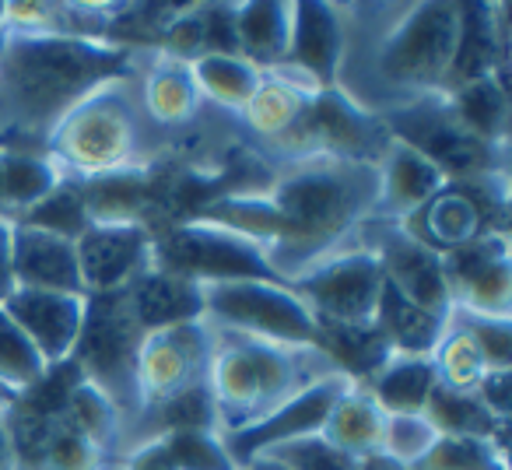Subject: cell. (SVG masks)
Masks as SVG:
<instances>
[{
    "label": "cell",
    "mask_w": 512,
    "mask_h": 470,
    "mask_svg": "<svg viewBox=\"0 0 512 470\" xmlns=\"http://www.w3.org/2000/svg\"><path fill=\"white\" fill-rule=\"evenodd\" d=\"M425 418L439 435H467V439H491L505 446V425L495 421L474 393H456L446 386H435L432 400L425 407Z\"/></svg>",
    "instance_id": "cell-33"
},
{
    "label": "cell",
    "mask_w": 512,
    "mask_h": 470,
    "mask_svg": "<svg viewBox=\"0 0 512 470\" xmlns=\"http://www.w3.org/2000/svg\"><path fill=\"white\" fill-rule=\"evenodd\" d=\"M348 386H351V379H344L341 372H327V376L302 386V390L295 393V397H288L281 407H274L267 418L253 421V425H246V428H235V432H221L232 463L242 470L246 463H253L256 456L271 453V449L285 446V442L320 435L323 421H327L337 397H341Z\"/></svg>",
    "instance_id": "cell-14"
},
{
    "label": "cell",
    "mask_w": 512,
    "mask_h": 470,
    "mask_svg": "<svg viewBox=\"0 0 512 470\" xmlns=\"http://www.w3.org/2000/svg\"><path fill=\"white\" fill-rule=\"evenodd\" d=\"M15 267H11V221L0 218V306L15 292Z\"/></svg>",
    "instance_id": "cell-48"
},
{
    "label": "cell",
    "mask_w": 512,
    "mask_h": 470,
    "mask_svg": "<svg viewBox=\"0 0 512 470\" xmlns=\"http://www.w3.org/2000/svg\"><path fill=\"white\" fill-rule=\"evenodd\" d=\"M144 330L130 313L127 288L109 295H85V327L71 362L88 383L102 386L113 404H137L134 362Z\"/></svg>",
    "instance_id": "cell-10"
},
{
    "label": "cell",
    "mask_w": 512,
    "mask_h": 470,
    "mask_svg": "<svg viewBox=\"0 0 512 470\" xmlns=\"http://www.w3.org/2000/svg\"><path fill=\"white\" fill-rule=\"evenodd\" d=\"M60 179L64 176H60L57 165H53L43 151L0 148V218L18 221L25 211H32Z\"/></svg>",
    "instance_id": "cell-30"
},
{
    "label": "cell",
    "mask_w": 512,
    "mask_h": 470,
    "mask_svg": "<svg viewBox=\"0 0 512 470\" xmlns=\"http://www.w3.org/2000/svg\"><path fill=\"white\" fill-rule=\"evenodd\" d=\"M43 155L74 183L137 169V106L130 81H109L78 102L46 137Z\"/></svg>",
    "instance_id": "cell-4"
},
{
    "label": "cell",
    "mask_w": 512,
    "mask_h": 470,
    "mask_svg": "<svg viewBox=\"0 0 512 470\" xmlns=\"http://www.w3.org/2000/svg\"><path fill=\"white\" fill-rule=\"evenodd\" d=\"M435 386H439V379H435L432 358L393 355L362 390L369 393L379 411L390 418V414H425Z\"/></svg>",
    "instance_id": "cell-26"
},
{
    "label": "cell",
    "mask_w": 512,
    "mask_h": 470,
    "mask_svg": "<svg viewBox=\"0 0 512 470\" xmlns=\"http://www.w3.org/2000/svg\"><path fill=\"white\" fill-rule=\"evenodd\" d=\"M414 470H509V463H505V446L491 439L439 435Z\"/></svg>",
    "instance_id": "cell-37"
},
{
    "label": "cell",
    "mask_w": 512,
    "mask_h": 470,
    "mask_svg": "<svg viewBox=\"0 0 512 470\" xmlns=\"http://www.w3.org/2000/svg\"><path fill=\"white\" fill-rule=\"evenodd\" d=\"M151 414L158 418L162 432H183V428H218V418H214V400L211 390H207V379L190 390L176 393V397L162 400L158 407H151Z\"/></svg>",
    "instance_id": "cell-41"
},
{
    "label": "cell",
    "mask_w": 512,
    "mask_h": 470,
    "mask_svg": "<svg viewBox=\"0 0 512 470\" xmlns=\"http://www.w3.org/2000/svg\"><path fill=\"white\" fill-rule=\"evenodd\" d=\"M390 141L393 137L383 116L358 106L341 88H327V92H316L309 99L299 127L281 144V151L295 162H302V158H344V162L379 165Z\"/></svg>",
    "instance_id": "cell-9"
},
{
    "label": "cell",
    "mask_w": 512,
    "mask_h": 470,
    "mask_svg": "<svg viewBox=\"0 0 512 470\" xmlns=\"http://www.w3.org/2000/svg\"><path fill=\"white\" fill-rule=\"evenodd\" d=\"M141 102H144V113L155 123H169V127L190 123L200 106V92H197V81H193L190 64L158 57L151 64V71L144 74Z\"/></svg>",
    "instance_id": "cell-31"
},
{
    "label": "cell",
    "mask_w": 512,
    "mask_h": 470,
    "mask_svg": "<svg viewBox=\"0 0 512 470\" xmlns=\"http://www.w3.org/2000/svg\"><path fill=\"white\" fill-rule=\"evenodd\" d=\"M372 253L379 257L386 285L397 288L404 299H411L414 306L428 309V313H435V316L453 313L439 250L411 239L404 228H393Z\"/></svg>",
    "instance_id": "cell-19"
},
{
    "label": "cell",
    "mask_w": 512,
    "mask_h": 470,
    "mask_svg": "<svg viewBox=\"0 0 512 470\" xmlns=\"http://www.w3.org/2000/svg\"><path fill=\"white\" fill-rule=\"evenodd\" d=\"M376 165L344 158H302L264 193H221L197 218L225 225L264 246L281 281L299 278L337 253L344 235L376 211Z\"/></svg>",
    "instance_id": "cell-1"
},
{
    "label": "cell",
    "mask_w": 512,
    "mask_h": 470,
    "mask_svg": "<svg viewBox=\"0 0 512 470\" xmlns=\"http://www.w3.org/2000/svg\"><path fill=\"white\" fill-rule=\"evenodd\" d=\"M428 358H432V369H435L439 386L456 390V393H474L477 383L484 379V372H488L477 344L470 341V334L453 320V316H449L446 334L439 337V344H435Z\"/></svg>",
    "instance_id": "cell-35"
},
{
    "label": "cell",
    "mask_w": 512,
    "mask_h": 470,
    "mask_svg": "<svg viewBox=\"0 0 512 470\" xmlns=\"http://www.w3.org/2000/svg\"><path fill=\"white\" fill-rule=\"evenodd\" d=\"M22 225H32V228H43V232H53V235H64L71 243H78L85 228L92 225L88 218V207H85V197H81V186L74 179H60L43 200H39L32 211H25Z\"/></svg>",
    "instance_id": "cell-36"
},
{
    "label": "cell",
    "mask_w": 512,
    "mask_h": 470,
    "mask_svg": "<svg viewBox=\"0 0 512 470\" xmlns=\"http://www.w3.org/2000/svg\"><path fill=\"white\" fill-rule=\"evenodd\" d=\"M383 267L372 250H337L288 281L320 323H372L383 295Z\"/></svg>",
    "instance_id": "cell-11"
},
{
    "label": "cell",
    "mask_w": 512,
    "mask_h": 470,
    "mask_svg": "<svg viewBox=\"0 0 512 470\" xmlns=\"http://www.w3.org/2000/svg\"><path fill=\"white\" fill-rule=\"evenodd\" d=\"M453 313L509 320L512 313V260L509 235L491 232L439 253Z\"/></svg>",
    "instance_id": "cell-13"
},
{
    "label": "cell",
    "mask_w": 512,
    "mask_h": 470,
    "mask_svg": "<svg viewBox=\"0 0 512 470\" xmlns=\"http://www.w3.org/2000/svg\"><path fill=\"white\" fill-rule=\"evenodd\" d=\"M4 313L22 330L25 341L36 348V355L46 362V369L71 362L81 327H85V295L15 288L8 295V302H4Z\"/></svg>",
    "instance_id": "cell-17"
},
{
    "label": "cell",
    "mask_w": 512,
    "mask_h": 470,
    "mask_svg": "<svg viewBox=\"0 0 512 470\" xmlns=\"http://www.w3.org/2000/svg\"><path fill=\"white\" fill-rule=\"evenodd\" d=\"M137 50L106 39L8 32L0 43V148L36 151L78 102L109 81H130ZM39 148V151H43Z\"/></svg>",
    "instance_id": "cell-2"
},
{
    "label": "cell",
    "mask_w": 512,
    "mask_h": 470,
    "mask_svg": "<svg viewBox=\"0 0 512 470\" xmlns=\"http://www.w3.org/2000/svg\"><path fill=\"white\" fill-rule=\"evenodd\" d=\"M190 71L197 81V92L211 99L214 106L232 109V113H242L264 81V71H256L242 57H200L190 64Z\"/></svg>",
    "instance_id": "cell-32"
},
{
    "label": "cell",
    "mask_w": 512,
    "mask_h": 470,
    "mask_svg": "<svg viewBox=\"0 0 512 470\" xmlns=\"http://www.w3.org/2000/svg\"><path fill=\"white\" fill-rule=\"evenodd\" d=\"M376 172V211L393 214V218H407V214H414L418 207H425L428 200L446 190V176L421 151H414L404 141H390V148L379 158Z\"/></svg>",
    "instance_id": "cell-21"
},
{
    "label": "cell",
    "mask_w": 512,
    "mask_h": 470,
    "mask_svg": "<svg viewBox=\"0 0 512 470\" xmlns=\"http://www.w3.org/2000/svg\"><path fill=\"white\" fill-rule=\"evenodd\" d=\"M214 334L221 337H214L211 362H207V390L214 400V418L225 432L267 418L302 386L320 379L306 369L313 358H323L320 351L278 348V344L249 341L225 330H214Z\"/></svg>",
    "instance_id": "cell-3"
},
{
    "label": "cell",
    "mask_w": 512,
    "mask_h": 470,
    "mask_svg": "<svg viewBox=\"0 0 512 470\" xmlns=\"http://www.w3.org/2000/svg\"><path fill=\"white\" fill-rule=\"evenodd\" d=\"M383 428H386V414L376 407V400L362 390V386L351 383L348 390L337 397L334 411L323 421V439L334 449L348 453L351 460H362L369 453L383 449Z\"/></svg>",
    "instance_id": "cell-28"
},
{
    "label": "cell",
    "mask_w": 512,
    "mask_h": 470,
    "mask_svg": "<svg viewBox=\"0 0 512 470\" xmlns=\"http://www.w3.org/2000/svg\"><path fill=\"white\" fill-rule=\"evenodd\" d=\"M316 92L295 85V81L281 78V74H264L260 88L253 92V99L242 109V120L256 137H264L271 144H285L292 137V130L299 127L302 113H306L309 99Z\"/></svg>",
    "instance_id": "cell-29"
},
{
    "label": "cell",
    "mask_w": 512,
    "mask_h": 470,
    "mask_svg": "<svg viewBox=\"0 0 512 470\" xmlns=\"http://www.w3.org/2000/svg\"><path fill=\"white\" fill-rule=\"evenodd\" d=\"M460 36V4L456 0H421L400 15V22L379 43V78L411 95H439L453 64Z\"/></svg>",
    "instance_id": "cell-7"
},
{
    "label": "cell",
    "mask_w": 512,
    "mask_h": 470,
    "mask_svg": "<svg viewBox=\"0 0 512 470\" xmlns=\"http://www.w3.org/2000/svg\"><path fill=\"white\" fill-rule=\"evenodd\" d=\"M242 470H285V467H281V463H274L271 456H256V460L246 463Z\"/></svg>",
    "instance_id": "cell-51"
},
{
    "label": "cell",
    "mask_w": 512,
    "mask_h": 470,
    "mask_svg": "<svg viewBox=\"0 0 512 470\" xmlns=\"http://www.w3.org/2000/svg\"><path fill=\"white\" fill-rule=\"evenodd\" d=\"M127 302L144 334L204 320V288L197 281L176 278V274L155 271V267L127 288Z\"/></svg>",
    "instance_id": "cell-22"
},
{
    "label": "cell",
    "mask_w": 512,
    "mask_h": 470,
    "mask_svg": "<svg viewBox=\"0 0 512 470\" xmlns=\"http://www.w3.org/2000/svg\"><path fill=\"white\" fill-rule=\"evenodd\" d=\"M151 235L148 225H88L74 243L85 295L123 292L151 271Z\"/></svg>",
    "instance_id": "cell-16"
},
{
    "label": "cell",
    "mask_w": 512,
    "mask_h": 470,
    "mask_svg": "<svg viewBox=\"0 0 512 470\" xmlns=\"http://www.w3.org/2000/svg\"><path fill=\"white\" fill-rule=\"evenodd\" d=\"M442 99L470 137H477L495 151L505 148V141H509V85L502 78L470 81Z\"/></svg>",
    "instance_id": "cell-27"
},
{
    "label": "cell",
    "mask_w": 512,
    "mask_h": 470,
    "mask_svg": "<svg viewBox=\"0 0 512 470\" xmlns=\"http://www.w3.org/2000/svg\"><path fill=\"white\" fill-rule=\"evenodd\" d=\"M474 397L484 404V411L495 421L509 425V407H512V369L502 372H484V379L477 383Z\"/></svg>",
    "instance_id": "cell-46"
},
{
    "label": "cell",
    "mask_w": 512,
    "mask_h": 470,
    "mask_svg": "<svg viewBox=\"0 0 512 470\" xmlns=\"http://www.w3.org/2000/svg\"><path fill=\"white\" fill-rule=\"evenodd\" d=\"M372 327L379 330L393 355H432V348L439 344V337L446 334L449 316H435L428 309L414 306L411 299L397 292L393 285L383 281V295H379L376 316Z\"/></svg>",
    "instance_id": "cell-25"
},
{
    "label": "cell",
    "mask_w": 512,
    "mask_h": 470,
    "mask_svg": "<svg viewBox=\"0 0 512 470\" xmlns=\"http://www.w3.org/2000/svg\"><path fill=\"white\" fill-rule=\"evenodd\" d=\"M505 67H509L505 8L502 4H460V36H456L453 64H449L439 95H449L481 78L509 81Z\"/></svg>",
    "instance_id": "cell-18"
},
{
    "label": "cell",
    "mask_w": 512,
    "mask_h": 470,
    "mask_svg": "<svg viewBox=\"0 0 512 470\" xmlns=\"http://www.w3.org/2000/svg\"><path fill=\"white\" fill-rule=\"evenodd\" d=\"M204 15V57H239L235 39V4H200Z\"/></svg>",
    "instance_id": "cell-45"
},
{
    "label": "cell",
    "mask_w": 512,
    "mask_h": 470,
    "mask_svg": "<svg viewBox=\"0 0 512 470\" xmlns=\"http://www.w3.org/2000/svg\"><path fill=\"white\" fill-rule=\"evenodd\" d=\"M463 330L470 334V341L477 344L488 372L512 369V323L509 320H488V316H467V313H449Z\"/></svg>",
    "instance_id": "cell-44"
},
{
    "label": "cell",
    "mask_w": 512,
    "mask_h": 470,
    "mask_svg": "<svg viewBox=\"0 0 512 470\" xmlns=\"http://www.w3.org/2000/svg\"><path fill=\"white\" fill-rule=\"evenodd\" d=\"M211 348H214V330L207 320L179 323V327L144 334L134 362L137 407L151 411L162 400L204 383Z\"/></svg>",
    "instance_id": "cell-12"
},
{
    "label": "cell",
    "mask_w": 512,
    "mask_h": 470,
    "mask_svg": "<svg viewBox=\"0 0 512 470\" xmlns=\"http://www.w3.org/2000/svg\"><path fill=\"white\" fill-rule=\"evenodd\" d=\"M435 439H439V432L425 414H390L383 428V453L414 470L435 446Z\"/></svg>",
    "instance_id": "cell-40"
},
{
    "label": "cell",
    "mask_w": 512,
    "mask_h": 470,
    "mask_svg": "<svg viewBox=\"0 0 512 470\" xmlns=\"http://www.w3.org/2000/svg\"><path fill=\"white\" fill-rule=\"evenodd\" d=\"M151 267L176 274V278L197 281V285L281 281L274 274V267L267 264L264 246L204 218L179 221V225L151 235Z\"/></svg>",
    "instance_id": "cell-5"
},
{
    "label": "cell",
    "mask_w": 512,
    "mask_h": 470,
    "mask_svg": "<svg viewBox=\"0 0 512 470\" xmlns=\"http://www.w3.org/2000/svg\"><path fill=\"white\" fill-rule=\"evenodd\" d=\"M155 46L162 57L179 60V64H193V60L204 57L207 46H204V15H200V4L172 11V18L158 32Z\"/></svg>",
    "instance_id": "cell-42"
},
{
    "label": "cell",
    "mask_w": 512,
    "mask_h": 470,
    "mask_svg": "<svg viewBox=\"0 0 512 470\" xmlns=\"http://www.w3.org/2000/svg\"><path fill=\"white\" fill-rule=\"evenodd\" d=\"M383 123L393 141L411 144L446 176V183H467V179L495 176L502 172V151L488 148L456 123L442 95H421V99L383 113Z\"/></svg>",
    "instance_id": "cell-8"
},
{
    "label": "cell",
    "mask_w": 512,
    "mask_h": 470,
    "mask_svg": "<svg viewBox=\"0 0 512 470\" xmlns=\"http://www.w3.org/2000/svg\"><path fill=\"white\" fill-rule=\"evenodd\" d=\"M158 439L176 470H239L218 428H183V432H165Z\"/></svg>",
    "instance_id": "cell-39"
},
{
    "label": "cell",
    "mask_w": 512,
    "mask_h": 470,
    "mask_svg": "<svg viewBox=\"0 0 512 470\" xmlns=\"http://www.w3.org/2000/svg\"><path fill=\"white\" fill-rule=\"evenodd\" d=\"M341 60V11L323 0H292V39H288L285 64L274 74L309 88V92H327V88H337Z\"/></svg>",
    "instance_id": "cell-15"
},
{
    "label": "cell",
    "mask_w": 512,
    "mask_h": 470,
    "mask_svg": "<svg viewBox=\"0 0 512 470\" xmlns=\"http://www.w3.org/2000/svg\"><path fill=\"white\" fill-rule=\"evenodd\" d=\"M358 470H411V467H407V463H400V460H393L390 453H383V449H379V453L362 456V460H358Z\"/></svg>",
    "instance_id": "cell-49"
},
{
    "label": "cell",
    "mask_w": 512,
    "mask_h": 470,
    "mask_svg": "<svg viewBox=\"0 0 512 470\" xmlns=\"http://www.w3.org/2000/svg\"><path fill=\"white\" fill-rule=\"evenodd\" d=\"M235 39L239 57L256 71L274 74L285 64L292 39V0H249L235 4Z\"/></svg>",
    "instance_id": "cell-23"
},
{
    "label": "cell",
    "mask_w": 512,
    "mask_h": 470,
    "mask_svg": "<svg viewBox=\"0 0 512 470\" xmlns=\"http://www.w3.org/2000/svg\"><path fill=\"white\" fill-rule=\"evenodd\" d=\"M316 351L334 365V372H341L344 379H351L355 386H365L386 362L393 358L390 344L379 337V330L372 323H320L316 320Z\"/></svg>",
    "instance_id": "cell-24"
},
{
    "label": "cell",
    "mask_w": 512,
    "mask_h": 470,
    "mask_svg": "<svg viewBox=\"0 0 512 470\" xmlns=\"http://www.w3.org/2000/svg\"><path fill=\"white\" fill-rule=\"evenodd\" d=\"M60 414H64L67 425L78 428V432L85 435L95 449H102V453L113 446L116 432H120V407L113 404V397H109L102 386L88 383L85 376L67 390Z\"/></svg>",
    "instance_id": "cell-34"
},
{
    "label": "cell",
    "mask_w": 512,
    "mask_h": 470,
    "mask_svg": "<svg viewBox=\"0 0 512 470\" xmlns=\"http://www.w3.org/2000/svg\"><path fill=\"white\" fill-rule=\"evenodd\" d=\"M43 376L46 362L36 355V348L25 341V334L11 323V316L0 306V386L15 393V397H22Z\"/></svg>",
    "instance_id": "cell-38"
},
{
    "label": "cell",
    "mask_w": 512,
    "mask_h": 470,
    "mask_svg": "<svg viewBox=\"0 0 512 470\" xmlns=\"http://www.w3.org/2000/svg\"><path fill=\"white\" fill-rule=\"evenodd\" d=\"M204 288V320L249 341L316 351V316L281 281H225Z\"/></svg>",
    "instance_id": "cell-6"
},
{
    "label": "cell",
    "mask_w": 512,
    "mask_h": 470,
    "mask_svg": "<svg viewBox=\"0 0 512 470\" xmlns=\"http://www.w3.org/2000/svg\"><path fill=\"white\" fill-rule=\"evenodd\" d=\"M0 470H18L15 442H11V432H8V421H4V414H0Z\"/></svg>",
    "instance_id": "cell-50"
},
{
    "label": "cell",
    "mask_w": 512,
    "mask_h": 470,
    "mask_svg": "<svg viewBox=\"0 0 512 470\" xmlns=\"http://www.w3.org/2000/svg\"><path fill=\"white\" fill-rule=\"evenodd\" d=\"M11 404H15V393H8L4 386H0V414H8Z\"/></svg>",
    "instance_id": "cell-52"
},
{
    "label": "cell",
    "mask_w": 512,
    "mask_h": 470,
    "mask_svg": "<svg viewBox=\"0 0 512 470\" xmlns=\"http://www.w3.org/2000/svg\"><path fill=\"white\" fill-rule=\"evenodd\" d=\"M264 456H271L285 470H358V460L334 449L323 435H306V439L285 442V446L271 449Z\"/></svg>",
    "instance_id": "cell-43"
},
{
    "label": "cell",
    "mask_w": 512,
    "mask_h": 470,
    "mask_svg": "<svg viewBox=\"0 0 512 470\" xmlns=\"http://www.w3.org/2000/svg\"><path fill=\"white\" fill-rule=\"evenodd\" d=\"M11 267H15L18 288L85 295L78 271V250L64 235L11 221Z\"/></svg>",
    "instance_id": "cell-20"
},
{
    "label": "cell",
    "mask_w": 512,
    "mask_h": 470,
    "mask_svg": "<svg viewBox=\"0 0 512 470\" xmlns=\"http://www.w3.org/2000/svg\"><path fill=\"white\" fill-rule=\"evenodd\" d=\"M127 470H176L172 467V460H169V453H165V446H162V439H148V442H141V446L134 449V453L127 456Z\"/></svg>",
    "instance_id": "cell-47"
}]
</instances>
